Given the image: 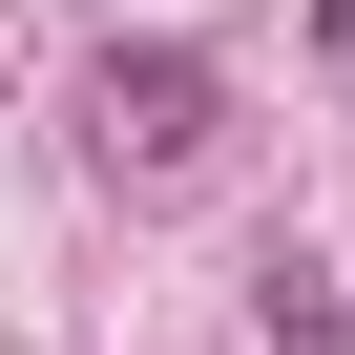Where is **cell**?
I'll list each match as a JSON object with an SVG mask.
<instances>
[{"label":"cell","mask_w":355,"mask_h":355,"mask_svg":"<svg viewBox=\"0 0 355 355\" xmlns=\"http://www.w3.org/2000/svg\"><path fill=\"white\" fill-rule=\"evenodd\" d=\"M313 21H334V42H355V0H313Z\"/></svg>","instance_id":"obj_3"},{"label":"cell","mask_w":355,"mask_h":355,"mask_svg":"<svg viewBox=\"0 0 355 355\" xmlns=\"http://www.w3.org/2000/svg\"><path fill=\"white\" fill-rule=\"evenodd\" d=\"M209 105H230V84H209L189 42H105V63H84V146L125 167V189H189V167H209Z\"/></svg>","instance_id":"obj_1"},{"label":"cell","mask_w":355,"mask_h":355,"mask_svg":"<svg viewBox=\"0 0 355 355\" xmlns=\"http://www.w3.org/2000/svg\"><path fill=\"white\" fill-rule=\"evenodd\" d=\"M251 334H272V355H355V313H334V272H313V251H272V272H251Z\"/></svg>","instance_id":"obj_2"}]
</instances>
